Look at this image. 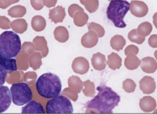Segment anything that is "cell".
<instances>
[{
  "mask_svg": "<svg viewBox=\"0 0 157 114\" xmlns=\"http://www.w3.org/2000/svg\"><path fill=\"white\" fill-rule=\"evenodd\" d=\"M46 112L47 114H71L73 112V108L67 97L59 95L47 102Z\"/></svg>",
  "mask_w": 157,
  "mask_h": 114,
  "instance_id": "6",
  "label": "cell"
},
{
  "mask_svg": "<svg viewBox=\"0 0 157 114\" xmlns=\"http://www.w3.org/2000/svg\"><path fill=\"white\" fill-rule=\"evenodd\" d=\"M36 88L41 97L52 99L60 94L62 84L59 76L51 73H47L38 78Z\"/></svg>",
  "mask_w": 157,
  "mask_h": 114,
  "instance_id": "2",
  "label": "cell"
},
{
  "mask_svg": "<svg viewBox=\"0 0 157 114\" xmlns=\"http://www.w3.org/2000/svg\"><path fill=\"white\" fill-rule=\"evenodd\" d=\"M130 3L124 0H111L107 10L108 19L118 28H124L127 25L124 17L130 10Z\"/></svg>",
  "mask_w": 157,
  "mask_h": 114,
  "instance_id": "3",
  "label": "cell"
},
{
  "mask_svg": "<svg viewBox=\"0 0 157 114\" xmlns=\"http://www.w3.org/2000/svg\"><path fill=\"white\" fill-rule=\"evenodd\" d=\"M44 2L47 7H49L55 6L57 2V0H44Z\"/></svg>",
  "mask_w": 157,
  "mask_h": 114,
  "instance_id": "11",
  "label": "cell"
},
{
  "mask_svg": "<svg viewBox=\"0 0 157 114\" xmlns=\"http://www.w3.org/2000/svg\"><path fill=\"white\" fill-rule=\"evenodd\" d=\"M0 66H2L7 73L16 71L17 66L16 59L13 58H7L0 53Z\"/></svg>",
  "mask_w": 157,
  "mask_h": 114,
  "instance_id": "9",
  "label": "cell"
},
{
  "mask_svg": "<svg viewBox=\"0 0 157 114\" xmlns=\"http://www.w3.org/2000/svg\"><path fill=\"white\" fill-rule=\"evenodd\" d=\"M7 75V71L2 66H0V86L3 85L5 83Z\"/></svg>",
  "mask_w": 157,
  "mask_h": 114,
  "instance_id": "10",
  "label": "cell"
},
{
  "mask_svg": "<svg viewBox=\"0 0 157 114\" xmlns=\"http://www.w3.org/2000/svg\"><path fill=\"white\" fill-rule=\"evenodd\" d=\"M11 101L17 106L28 104L33 97L29 86L26 83H17L11 86L10 89Z\"/></svg>",
  "mask_w": 157,
  "mask_h": 114,
  "instance_id": "5",
  "label": "cell"
},
{
  "mask_svg": "<svg viewBox=\"0 0 157 114\" xmlns=\"http://www.w3.org/2000/svg\"><path fill=\"white\" fill-rule=\"evenodd\" d=\"M21 49L19 35L12 31H5L0 35V53L7 58L16 57Z\"/></svg>",
  "mask_w": 157,
  "mask_h": 114,
  "instance_id": "4",
  "label": "cell"
},
{
  "mask_svg": "<svg viewBox=\"0 0 157 114\" xmlns=\"http://www.w3.org/2000/svg\"><path fill=\"white\" fill-rule=\"evenodd\" d=\"M31 1H32V6L33 7H35V6H40L41 7H42L41 5V0H32Z\"/></svg>",
  "mask_w": 157,
  "mask_h": 114,
  "instance_id": "12",
  "label": "cell"
},
{
  "mask_svg": "<svg viewBox=\"0 0 157 114\" xmlns=\"http://www.w3.org/2000/svg\"><path fill=\"white\" fill-rule=\"evenodd\" d=\"M11 104V96L7 86H0V113L6 112Z\"/></svg>",
  "mask_w": 157,
  "mask_h": 114,
  "instance_id": "7",
  "label": "cell"
},
{
  "mask_svg": "<svg viewBox=\"0 0 157 114\" xmlns=\"http://www.w3.org/2000/svg\"><path fill=\"white\" fill-rule=\"evenodd\" d=\"M97 90L98 94L85 104V107L96 110L101 114L113 113V110L120 102V96L105 86H99Z\"/></svg>",
  "mask_w": 157,
  "mask_h": 114,
  "instance_id": "1",
  "label": "cell"
},
{
  "mask_svg": "<svg viewBox=\"0 0 157 114\" xmlns=\"http://www.w3.org/2000/svg\"><path fill=\"white\" fill-rule=\"evenodd\" d=\"M21 109L22 114H45L42 105L37 101H30Z\"/></svg>",
  "mask_w": 157,
  "mask_h": 114,
  "instance_id": "8",
  "label": "cell"
}]
</instances>
